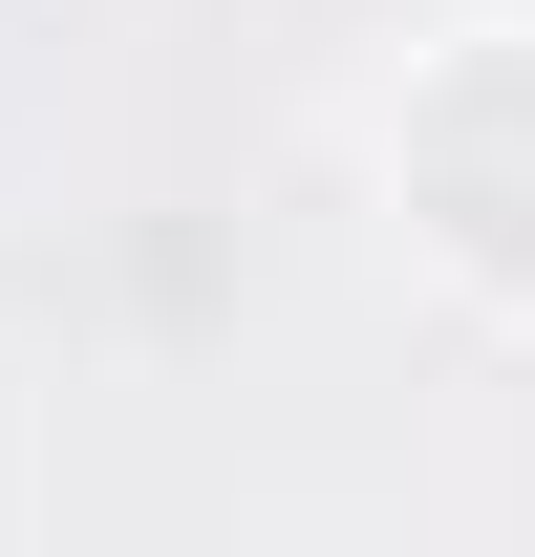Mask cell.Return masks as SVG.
<instances>
[{
    "instance_id": "cell-1",
    "label": "cell",
    "mask_w": 535,
    "mask_h": 557,
    "mask_svg": "<svg viewBox=\"0 0 535 557\" xmlns=\"http://www.w3.org/2000/svg\"><path fill=\"white\" fill-rule=\"evenodd\" d=\"M386 236L471 322H535V22H450L386 108Z\"/></svg>"
},
{
    "instance_id": "cell-2",
    "label": "cell",
    "mask_w": 535,
    "mask_h": 557,
    "mask_svg": "<svg viewBox=\"0 0 535 557\" xmlns=\"http://www.w3.org/2000/svg\"><path fill=\"white\" fill-rule=\"evenodd\" d=\"M43 515V429H22V386H0V536Z\"/></svg>"
}]
</instances>
